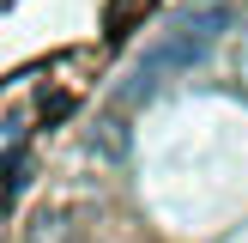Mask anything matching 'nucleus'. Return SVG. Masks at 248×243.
Listing matches in <instances>:
<instances>
[{
  "mask_svg": "<svg viewBox=\"0 0 248 243\" xmlns=\"http://www.w3.org/2000/svg\"><path fill=\"white\" fill-rule=\"evenodd\" d=\"M230 18H236V6H224V0H200V6H188V12H182V18H176V24H170V31L140 55V67L127 73L121 97H127V104H140V97H152L164 79H176V73L200 67V61L224 43Z\"/></svg>",
  "mask_w": 248,
  "mask_h": 243,
  "instance_id": "f257e3e1",
  "label": "nucleus"
},
{
  "mask_svg": "<svg viewBox=\"0 0 248 243\" xmlns=\"http://www.w3.org/2000/svg\"><path fill=\"white\" fill-rule=\"evenodd\" d=\"M31 243H79V231L67 225V213H43L31 225Z\"/></svg>",
  "mask_w": 248,
  "mask_h": 243,
  "instance_id": "f03ea898",
  "label": "nucleus"
}]
</instances>
